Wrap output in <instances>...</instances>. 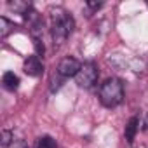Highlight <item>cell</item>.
Returning <instances> with one entry per match:
<instances>
[{
  "mask_svg": "<svg viewBox=\"0 0 148 148\" xmlns=\"http://www.w3.org/2000/svg\"><path fill=\"white\" fill-rule=\"evenodd\" d=\"M73 26H75V23H73V18L61 11V9H56L52 12V26H51V37H52V42L54 45H61L66 42V38L71 35L73 32Z\"/></svg>",
  "mask_w": 148,
  "mask_h": 148,
  "instance_id": "cell-1",
  "label": "cell"
},
{
  "mask_svg": "<svg viewBox=\"0 0 148 148\" xmlns=\"http://www.w3.org/2000/svg\"><path fill=\"white\" fill-rule=\"evenodd\" d=\"M99 101L106 108H113L124 101V86L119 79H106L99 87Z\"/></svg>",
  "mask_w": 148,
  "mask_h": 148,
  "instance_id": "cell-2",
  "label": "cell"
},
{
  "mask_svg": "<svg viewBox=\"0 0 148 148\" xmlns=\"http://www.w3.org/2000/svg\"><path fill=\"white\" fill-rule=\"evenodd\" d=\"M98 75H99L98 66H96L92 61H89V63H84V64H82V68H80V71L77 73L75 80H77L79 87L89 89V87H92V86L96 84V80H98Z\"/></svg>",
  "mask_w": 148,
  "mask_h": 148,
  "instance_id": "cell-3",
  "label": "cell"
},
{
  "mask_svg": "<svg viewBox=\"0 0 148 148\" xmlns=\"http://www.w3.org/2000/svg\"><path fill=\"white\" fill-rule=\"evenodd\" d=\"M82 64L75 59V58H63L58 64V75H61L63 79H68V77H77V73L80 71Z\"/></svg>",
  "mask_w": 148,
  "mask_h": 148,
  "instance_id": "cell-4",
  "label": "cell"
},
{
  "mask_svg": "<svg viewBox=\"0 0 148 148\" xmlns=\"http://www.w3.org/2000/svg\"><path fill=\"white\" fill-rule=\"evenodd\" d=\"M23 70H25L26 75H30V77H38V75H42V71H44V64H42L38 56H28L25 59V63H23Z\"/></svg>",
  "mask_w": 148,
  "mask_h": 148,
  "instance_id": "cell-5",
  "label": "cell"
},
{
  "mask_svg": "<svg viewBox=\"0 0 148 148\" xmlns=\"http://www.w3.org/2000/svg\"><path fill=\"white\" fill-rule=\"evenodd\" d=\"M138 127H139V119L138 117H131L127 125H125V131H124V136L127 139V143H132L134 138H136V132H138Z\"/></svg>",
  "mask_w": 148,
  "mask_h": 148,
  "instance_id": "cell-6",
  "label": "cell"
},
{
  "mask_svg": "<svg viewBox=\"0 0 148 148\" xmlns=\"http://www.w3.org/2000/svg\"><path fill=\"white\" fill-rule=\"evenodd\" d=\"M2 84L7 91H16L19 87V77L14 71H5L4 77H2Z\"/></svg>",
  "mask_w": 148,
  "mask_h": 148,
  "instance_id": "cell-7",
  "label": "cell"
},
{
  "mask_svg": "<svg viewBox=\"0 0 148 148\" xmlns=\"http://www.w3.org/2000/svg\"><path fill=\"white\" fill-rule=\"evenodd\" d=\"M14 28H16V25L14 23H11L7 18H0V38H7V35L11 33V32H14Z\"/></svg>",
  "mask_w": 148,
  "mask_h": 148,
  "instance_id": "cell-8",
  "label": "cell"
},
{
  "mask_svg": "<svg viewBox=\"0 0 148 148\" xmlns=\"http://www.w3.org/2000/svg\"><path fill=\"white\" fill-rule=\"evenodd\" d=\"M37 148H56V141L51 136H42L37 143Z\"/></svg>",
  "mask_w": 148,
  "mask_h": 148,
  "instance_id": "cell-9",
  "label": "cell"
},
{
  "mask_svg": "<svg viewBox=\"0 0 148 148\" xmlns=\"http://www.w3.org/2000/svg\"><path fill=\"white\" fill-rule=\"evenodd\" d=\"M12 143H14L12 132L11 131H2V141H0V146H2V148H9Z\"/></svg>",
  "mask_w": 148,
  "mask_h": 148,
  "instance_id": "cell-10",
  "label": "cell"
},
{
  "mask_svg": "<svg viewBox=\"0 0 148 148\" xmlns=\"http://www.w3.org/2000/svg\"><path fill=\"white\" fill-rule=\"evenodd\" d=\"M33 42H35V49H37V52L40 54V56H44V44H42V40L40 38H33Z\"/></svg>",
  "mask_w": 148,
  "mask_h": 148,
  "instance_id": "cell-11",
  "label": "cell"
},
{
  "mask_svg": "<svg viewBox=\"0 0 148 148\" xmlns=\"http://www.w3.org/2000/svg\"><path fill=\"white\" fill-rule=\"evenodd\" d=\"M9 148H28V145H26L23 139H18V141H14Z\"/></svg>",
  "mask_w": 148,
  "mask_h": 148,
  "instance_id": "cell-12",
  "label": "cell"
},
{
  "mask_svg": "<svg viewBox=\"0 0 148 148\" xmlns=\"http://www.w3.org/2000/svg\"><path fill=\"white\" fill-rule=\"evenodd\" d=\"M86 5H87L89 9H94V11H98V9H99V7L103 5V4H101V2H87Z\"/></svg>",
  "mask_w": 148,
  "mask_h": 148,
  "instance_id": "cell-13",
  "label": "cell"
},
{
  "mask_svg": "<svg viewBox=\"0 0 148 148\" xmlns=\"http://www.w3.org/2000/svg\"><path fill=\"white\" fill-rule=\"evenodd\" d=\"M143 131H145V132H148V115H146V119H145V124H143Z\"/></svg>",
  "mask_w": 148,
  "mask_h": 148,
  "instance_id": "cell-14",
  "label": "cell"
}]
</instances>
